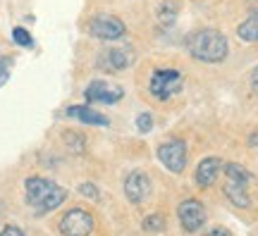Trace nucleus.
<instances>
[{
  "label": "nucleus",
  "instance_id": "1",
  "mask_svg": "<svg viewBox=\"0 0 258 236\" xmlns=\"http://www.w3.org/2000/svg\"><path fill=\"white\" fill-rule=\"evenodd\" d=\"M24 198L36 215H46L62 205L67 198V189L57 186L55 182H50L46 177H29L24 182Z\"/></svg>",
  "mask_w": 258,
  "mask_h": 236
},
{
  "label": "nucleus",
  "instance_id": "2",
  "mask_svg": "<svg viewBox=\"0 0 258 236\" xmlns=\"http://www.w3.org/2000/svg\"><path fill=\"white\" fill-rule=\"evenodd\" d=\"M186 50L194 60L199 62H222L227 53H230V43L225 34H220L218 29H199L191 36L186 38Z\"/></svg>",
  "mask_w": 258,
  "mask_h": 236
},
{
  "label": "nucleus",
  "instance_id": "3",
  "mask_svg": "<svg viewBox=\"0 0 258 236\" xmlns=\"http://www.w3.org/2000/svg\"><path fill=\"white\" fill-rule=\"evenodd\" d=\"M182 72L179 69H156L151 74V82H148V91L156 100H170L172 96L182 91Z\"/></svg>",
  "mask_w": 258,
  "mask_h": 236
},
{
  "label": "nucleus",
  "instance_id": "4",
  "mask_svg": "<svg viewBox=\"0 0 258 236\" xmlns=\"http://www.w3.org/2000/svg\"><path fill=\"white\" fill-rule=\"evenodd\" d=\"M89 34L98 41H120L124 34H127V27L124 22L117 19L115 15H108V12H98L96 17L91 19L89 24Z\"/></svg>",
  "mask_w": 258,
  "mask_h": 236
},
{
  "label": "nucleus",
  "instance_id": "5",
  "mask_svg": "<svg viewBox=\"0 0 258 236\" xmlns=\"http://www.w3.org/2000/svg\"><path fill=\"white\" fill-rule=\"evenodd\" d=\"M186 158H189V153H186V143L182 138H170V141L158 145V160L165 165L172 174L184 172Z\"/></svg>",
  "mask_w": 258,
  "mask_h": 236
},
{
  "label": "nucleus",
  "instance_id": "6",
  "mask_svg": "<svg viewBox=\"0 0 258 236\" xmlns=\"http://www.w3.org/2000/svg\"><path fill=\"white\" fill-rule=\"evenodd\" d=\"M122 98H124V89L117 86V84L103 82V79L91 82L84 91V100L89 105H112V103H117Z\"/></svg>",
  "mask_w": 258,
  "mask_h": 236
},
{
  "label": "nucleus",
  "instance_id": "7",
  "mask_svg": "<svg viewBox=\"0 0 258 236\" xmlns=\"http://www.w3.org/2000/svg\"><path fill=\"white\" fill-rule=\"evenodd\" d=\"M132 62H134V53L129 48H103L96 55V67L110 74L127 69V67H132Z\"/></svg>",
  "mask_w": 258,
  "mask_h": 236
},
{
  "label": "nucleus",
  "instance_id": "8",
  "mask_svg": "<svg viewBox=\"0 0 258 236\" xmlns=\"http://www.w3.org/2000/svg\"><path fill=\"white\" fill-rule=\"evenodd\" d=\"M93 217L82 208L67 210L60 219V234L62 236H91Z\"/></svg>",
  "mask_w": 258,
  "mask_h": 236
},
{
  "label": "nucleus",
  "instance_id": "9",
  "mask_svg": "<svg viewBox=\"0 0 258 236\" xmlns=\"http://www.w3.org/2000/svg\"><path fill=\"white\" fill-rule=\"evenodd\" d=\"M177 217H179V224H182V229H184L186 234H196L206 224V208H203L201 200L186 198L179 203Z\"/></svg>",
  "mask_w": 258,
  "mask_h": 236
},
{
  "label": "nucleus",
  "instance_id": "10",
  "mask_svg": "<svg viewBox=\"0 0 258 236\" xmlns=\"http://www.w3.org/2000/svg\"><path fill=\"white\" fill-rule=\"evenodd\" d=\"M124 196H127L129 203L141 205L151 196V179H148V174L141 172V170L129 172V177L124 179Z\"/></svg>",
  "mask_w": 258,
  "mask_h": 236
},
{
  "label": "nucleus",
  "instance_id": "11",
  "mask_svg": "<svg viewBox=\"0 0 258 236\" xmlns=\"http://www.w3.org/2000/svg\"><path fill=\"white\" fill-rule=\"evenodd\" d=\"M220 172H222V160L220 158H215V155L203 158L201 163H199V167H196V172H194V182L199 184L201 189H208V186L215 184V179H218V174Z\"/></svg>",
  "mask_w": 258,
  "mask_h": 236
},
{
  "label": "nucleus",
  "instance_id": "12",
  "mask_svg": "<svg viewBox=\"0 0 258 236\" xmlns=\"http://www.w3.org/2000/svg\"><path fill=\"white\" fill-rule=\"evenodd\" d=\"M67 117H74L84 122V124H91V127H110V119L101 115L98 110L89 108V105H70L67 108Z\"/></svg>",
  "mask_w": 258,
  "mask_h": 236
},
{
  "label": "nucleus",
  "instance_id": "13",
  "mask_svg": "<svg viewBox=\"0 0 258 236\" xmlns=\"http://www.w3.org/2000/svg\"><path fill=\"white\" fill-rule=\"evenodd\" d=\"M225 196L230 198L232 205L237 208H251V198H249V186L241 182H234V179H227L225 184Z\"/></svg>",
  "mask_w": 258,
  "mask_h": 236
},
{
  "label": "nucleus",
  "instance_id": "14",
  "mask_svg": "<svg viewBox=\"0 0 258 236\" xmlns=\"http://www.w3.org/2000/svg\"><path fill=\"white\" fill-rule=\"evenodd\" d=\"M237 36L244 43H258V12H253L251 17H246L237 27Z\"/></svg>",
  "mask_w": 258,
  "mask_h": 236
},
{
  "label": "nucleus",
  "instance_id": "15",
  "mask_svg": "<svg viewBox=\"0 0 258 236\" xmlns=\"http://www.w3.org/2000/svg\"><path fill=\"white\" fill-rule=\"evenodd\" d=\"M222 172H225V177H227V179L241 182V184H246V186H249L251 179H253L249 170H246V167H241L239 163H227V165H222Z\"/></svg>",
  "mask_w": 258,
  "mask_h": 236
},
{
  "label": "nucleus",
  "instance_id": "16",
  "mask_svg": "<svg viewBox=\"0 0 258 236\" xmlns=\"http://www.w3.org/2000/svg\"><path fill=\"white\" fill-rule=\"evenodd\" d=\"M62 143H64V148L74 155H82L84 150H86V138H84L79 131H70V129H67L62 134Z\"/></svg>",
  "mask_w": 258,
  "mask_h": 236
},
{
  "label": "nucleus",
  "instance_id": "17",
  "mask_svg": "<svg viewBox=\"0 0 258 236\" xmlns=\"http://www.w3.org/2000/svg\"><path fill=\"white\" fill-rule=\"evenodd\" d=\"M177 19V3H172V0H165L160 8H158V24L163 29L172 27Z\"/></svg>",
  "mask_w": 258,
  "mask_h": 236
},
{
  "label": "nucleus",
  "instance_id": "18",
  "mask_svg": "<svg viewBox=\"0 0 258 236\" xmlns=\"http://www.w3.org/2000/svg\"><path fill=\"white\" fill-rule=\"evenodd\" d=\"M141 227H144V231H148V234H158V231H163L165 229V217L163 215H148L144 222H141Z\"/></svg>",
  "mask_w": 258,
  "mask_h": 236
},
{
  "label": "nucleus",
  "instance_id": "19",
  "mask_svg": "<svg viewBox=\"0 0 258 236\" xmlns=\"http://www.w3.org/2000/svg\"><path fill=\"white\" fill-rule=\"evenodd\" d=\"M12 41H15L17 46H22V48H31V46H34V38H31V34H29L24 27H15V29H12Z\"/></svg>",
  "mask_w": 258,
  "mask_h": 236
},
{
  "label": "nucleus",
  "instance_id": "20",
  "mask_svg": "<svg viewBox=\"0 0 258 236\" xmlns=\"http://www.w3.org/2000/svg\"><path fill=\"white\" fill-rule=\"evenodd\" d=\"M137 129L141 131V134H148L151 129H153V117L148 115V112H141L137 117Z\"/></svg>",
  "mask_w": 258,
  "mask_h": 236
},
{
  "label": "nucleus",
  "instance_id": "21",
  "mask_svg": "<svg viewBox=\"0 0 258 236\" xmlns=\"http://www.w3.org/2000/svg\"><path fill=\"white\" fill-rule=\"evenodd\" d=\"M79 193H82V196H86V198H91V200H98V189H96L93 184H89V182L79 186Z\"/></svg>",
  "mask_w": 258,
  "mask_h": 236
},
{
  "label": "nucleus",
  "instance_id": "22",
  "mask_svg": "<svg viewBox=\"0 0 258 236\" xmlns=\"http://www.w3.org/2000/svg\"><path fill=\"white\" fill-rule=\"evenodd\" d=\"M10 64H12V60H10V57H3V60H0V86L8 82V76H10Z\"/></svg>",
  "mask_w": 258,
  "mask_h": 236
},
{
  "label": "nucleus",
  "instance_id": "23",
  "mask_svg": "<svg viewBox=\"0 0 258 236\" xmlns=\"http://www.w3.org/2000/svg\"><path fill=\"white\" fill-rule=\"evenodd\" d=\"M0 236H24V231L19 227H15V224H8V227H3Z\"/></svg>",
  "mask_w": 258,
  "mask_h": 236
},
{
  "label": "nucleus",
  "instance_id": "24",
  "mask_svg": "<svg viewBox=\"0 0 258 236\" xmlns=\"http://www.w3.org/2000/svg\"><path fill=\"white\" fill-rule=\"evenodd\" d=\"M203 236H232V234H230V229H225V227H213V229H208Z\"/></svg>",
  "mask_w": 258,
  "mask_h": 236
},
{
  "label": "nucleus",
  "instance_id": "25",
  "mask_svg": "<svg viewBox=\"0 0 258 236\" xmlns=\"http://www.w3.org/2000/svg\"><path fill=\"white\" fill-rule=\"evenodd\" d=\"M249 82H251V89H253V91H258V67H253V72H251Z\"/></svg>",
  "mask_w": 258,
  "mask_h": 236
},
{
  "label": "nucleus",
  "instance_id": "26",
  "mask_svg": "<svg viewBox=\"0 0 258 236\" xmlns=\"http://www.w3.org/2000/svg\"><path fill=\"white\" fill-rule=\"evenodd\" d=\"M249 143L253 145V148H258V131H253V134L249 136Z\"/></svg>",
  "mask_w": 258,
  "mask_h": 236
}]
</instances>
